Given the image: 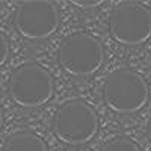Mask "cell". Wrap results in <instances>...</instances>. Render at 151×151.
<instances>
[{"label":"cell","mask_w":151,"mask_h":151,"mask_svg":"<svg viewBox=\"0 0 151 151\" xmlns=\"http://www.w3.org/2000/svg\"><path fill=\"white\" fill-rule=\"evenodd\" d=\"M73 3L80 6V8H95L101 2H100V0H76V2H73Z\"/></svg>","instance_id":"cell-10"},{"label":"cell","mask_w":151,"mask_h":151,"mask_svg":"<svg viewBox=\"0 0 151 151\" xmlns=\"http://www.w3.org/2000/svg\"><path fill=\"white\" fill-rule=\"evenodd\" d=\"M3 125V112H2V107H0V129Z\"/></svg>","instance_id":"cell-12"},{"label":"cell","mask_w":151,"mask_h":151,"mask_svg":"<svg viewBox=\"0 0 151 151\" xmlns=\"http://www.w3.org/2000/svg\"><path fill=\"white\" fill-rule=\"evenodd\" d=\"M98 132V116L92 106L83 100H68L53 116V133L68 145H83Z\"/></svg>","instance_id":"cell-2"},{"label":"cell","mask_w":151,"mask_h":151,"mask_svg":"<svg viewBox=\"0 0 151 151\" xmlns=\"http://www.w3.org/2000/svg\"><path fill=\"white\" fill-rule=\"evenodd\" d=\"M112 38L122 45H139L151 38V11L139 2H121L109 18Z\"/></svg>","instance_id":"cell-5"},{"label":"cell","mask_w":151,"mask_h":151,"mask_svg":"<svg viewBox=\"0 0 151 151\" xmlns=\"http://www.w3.org/2000/svg\"><path fill=\"white\" fill-rule=\"evenodd\" d=\"M3 151H47V145L33 132L24 130L12 133L3 145Z\"/></svg>","instance_id":"cell-7"},{"label":"cell","mask_w":151,"mask_h":151,"mask_svg":"<svg viewBox=\"0 0 151 151\" xmlns=\"http://www.w3.org/2000/svg\"><path fill=\"white\" fill-rule=\"evenodd\" d=\"M8 91L15 104L27 109L40 107L53 97L55 82L45 68L30 62L12 73Z\"/></svg>","instance_id":"cell-3"},{"label":"cell","mask_w":151,"mask_h":151,"mask_svg":"<svg viewBox=\"0 0 151 151\" xmlns=\"http://www.w3.org/2000/svg\"><path fill=\"white\" fill-rule=\"evenodd\" d=\"M14 26L27 40H45L59 27L58 6L47 0L21 2L14 14Z\"/></svg>","instance_id":"cell-6"},{"label":"cell","mask_w":151,"mask_h":151,"mask_svg":"<svg viewBox=\"0 0 151 151\" xmlns=\"http://www.w3.org/2000/svg\"><path fill=\"white\" fill-rule=\"evenodd\" d=\"M147 133H148V137H150V141H151V118L148 121V127H147Z\"/></svg>","instance_id":"cell-11"},{"label":"cell","mask_w":151,"mask_h":151,"mask_svg":"<svg viewBox=\"0 0 151 151\" xmlns=\"http://www.w3.org/2000/svg\"><path fill=\"white\" fill-rule=\"evenodd\" d=\"M150 97L148 85L139 73L119 68L110 73L103 85V100L116 113H134L141 110Z\"/></svg>","instance_id":"cell-1"},{"label":"cell","mask_w":151,"mask_h":151,"mask_svg":"<svg viewBox=\"0 0 151 151\" xmlns=\"http://www.w3.org/2000/svg\"><path fill=\"white\" fill-rule=\"evenodd\" d=\"M59 64L71 76H89L100 70L104 62V48L95 36L79 32L67 36L62 41Z\"/></svg>","instance_id":"cell-4"},{"label":"cell","mask_w":151,"mask_h":151,"mask_svg":"<svg viewBox=\"0 0 151 151\" xmlns=\"http://www.w3.org/2000/svg\"><path fill=\"white\" fill-rule=\"evenodd\" d=\"M8 56H9V42L6 36L0 32V67L8 60Z\"/></svg>","instance_id":"cell-9"},{"label":"cell","mask_w":151,"mask_h":151,"mask_svg":"<svg viewBox=\"0 0 151 151\" xmlns=\"http://www.w3.org/2000/svg\"><path fill=\"white\" fill-rule=\"evenodd\" d=\"M100 151H141V148L127 137H115L106 142Z\"/></svg>","instance_id":"cell-8"}]
</instances>
